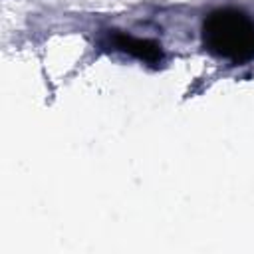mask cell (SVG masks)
Instances as JSON below:
<instances>
[{"label": "cell", "instance_id": "6da1fadb", "mask_svg": "<svg viewBox=\"0 0 254 254\" xmlns=\"http://www.w3.org/2000/svg\"><path fill=\"white\" fill-rule=\"evenodd\" d=\"M206 34L220 56L246 58L254 52V26L238 12H220L210 18Z\"/></svg>", "mask_w": 254, "mask_h": 254}]
</instances>
